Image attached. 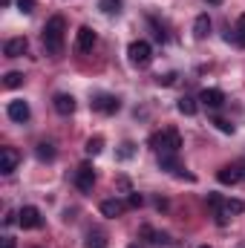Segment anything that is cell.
I'll use <instances>...</instances> for the list:
<instances>
[{
  "instance_id": "cell-1",
  "label": "cell",
  "mask_w": 245,
  "mask_h": 248,
  "mask_svg": "<svg viewBox=\"0 0 245 248\" xmlns=\"http://www.w3.org/2000/svg\"><path fill=\"white\" fill-rule=\"evenodd\" d=\"M63 32H66V20H63L61 15H55V17H49L46 20V26H44V49H46V55H61L63 49Z\"/></svg>"
},
{
  "instance_id": "cell-2",
  "label": "cell",
  "mask_w": 245,
  "mask_h": 248,
  "mask_svg": "<svg viewBox=\"0 0 245 248\" xmlns=\"http://www.w3.org/2000/svg\"><path fill=\"white\" fill-rule=\"evenodd\" d=\"M150 147H153L159 156H162V153H179V147H182V136H179V130L168 127V130L150 136Z\"/></svg>"
},
{
  "instance_id": "cell-3",
  "label": "cell",
  "mask_w": 245,
  "mask_h": 248,
  "mask_svg": "<svg viewBox=\"0 0 245 248\" xmlns=\"http://www.w3.org/2000/svg\"><path fill=\"white\" fill-rule=\"evenodd\" d=\"M127 55H130V63L138 66V69L150 66V61H153V49H150L147 41H133V44L127 46Z\"/></svg>"
},
{
  "instance_id": "cell-4",
  "label": "cell",
  "mask_w": 245,
  "mask_h": 248,
  "mask_svg": "<svg viewBox=\"0 0 245 248\" xmlns=\"http://www.w3.org/2000/svg\"><path fill=\"white\" fill-rule=\"evenodd\" d=\"M17 222H20V228L35 231V228L44 225V217H41V211H38L35 205H23V208L17 211Z\"/></svg>"
},
{
  "instance_id": "cell-5",
  "label": "cell",
  "mask_w": 245,
  "mask_h": 248,
  "mask_svg": "<svg viewBox=\"0 0 245 248\" xmlns=\"http://www.w3.org/2000/svg\"><path fill=\"white\" fill-rule=\"evenodd\" d=\"M90 104H92V110H95V113H104V116H113V113H119V107H122V101H119L116 95H107V93L95 95Z\"/></svg>"
},
{
  "instance_id": "cell-6",
  "label": "cell",
  "mask_w": 245,
  "mask_h": 248,
  "mask_svg": "<svg viewBox=\"0 0 245 248\" xmlns=\"http://www.w3.org/2000/svg\"><path fill=\"white\" fill-rule=\"evenodd\" d=\"M75 185H78V190L90 193V190H92V185H95V170H92L90 165H81V168L75 170Z\"/></svg>"
},
{
  "instance_id": "cell-7",
  "label": "cell",
  "mask_w": 245,
  "mask_h": 248,
  "mask_svg": "<svg viewBox=\"0 0 245 248\" xmlns=\"http://www.w3.org/2000/svg\"><path fill=\"white\" fill-rule=\"evenodd\" d=\"M199 101H202L205 107L216 110V107H222V104H225V93H222V90H216V87H205V90L199 93Z\"/></svg>"
},
{
  "instance_id": "cell-8",
  "label": "cell",
  "mask_w": 245,
  "mask_h": 248,
  "mask_svg": "<svg viewBox=\"0 0 245 248\" xmlns=\"http://www.w3.org/2000/svg\"><path fill=\"white\" fill-rule=\"evenodd\" d=\"M17 162H20V153L15 150V147H3L0 150V173H15V168H17Z\"/></svg>"
},
{
  "instance_id": "cell-9",
  "label": "cell",
  "mask_w": 245,
  "mask_h": 248,
  "mask_svg": "<svg viewBox=\"0 0 245 248\" xmlns=\"http://www.w3.org/2000/svg\"><path fill=\"white\" fill-rule=\"evenodd\" d=\"M95 46V32L90 29V26H81L78 32H75V49L78 52H90Z\"/></svg>"
},
{
  "instance_id": "cell-10",
  "label": "cell",
  "mask_w": 245,
  "mask_h": 248,
  "mask_svg": "<svg viewBox=\"0 0 245 248\" xmlns=\"http://www.w3.org/2000/svg\"><path fill=\"white\" fill-rule=\"evenodd\" d=\"M6 113H9V119H12V122H17V124L29 122V116H32V110H29V104H26V101H9Z\"/></svg>"
},
{
  "instance_id": "cell-11",
  "label": "cell",
  "mask_w": 245,
  "mask_h": 248,
  "mask_svg": "<svg viewBox=\"0 0 245 248\" xmlns=\"http://www.w3.org/2000/svg\"><path fill=\"white\" fill-rule=\"evenodd\" d=\"M52 107H55L58 116H72V113H75V98L66 95V93H58V95L52 98Z\"/></svg>"
},
{
  "instance_id": "cell-12",
  "label": "cell",
  "mask_w": 245,
  "mask_h": 248,
  "mask_svg": "<svg viewBox=\"0 0 245 248\" xmlns=\"http://www.w3.org/2000/svg\"><path fill=\"white\" fill-rule=\"evenodd\" d=\"M159 168L168 170V173H173V176H184V168L179 165L176 153H162V156H159Z\"/></svg>"
},
{
  "instance_id": "cell-13",
  "label": "cell",
  "mask_w": 245,
  "mask_h": 248,
  "mask_svg": "<svg viewBox=\"0 0 245 248\" xmlns=\"http://www.w3.org/2000/svg\"><path fill=\"white\" fill-rule=\"evenodd\" d=\"M26 49H29V41H26V38H9L6 46H3V52H6L9 58H20Z\"/></svg>"
},
{
  "instance_id": "cell-14",
  "label": "cell",
  "mask_w": 245,
  "mask_h": 248,
  "mask_svg": "<svg viewBox=\"0 0 245 248\" xmlns=\"http://www.w3.org/2000/svg\"><path fill=\"white\" fill-rule=\"evenodd\" d=\"M216 179H219L222 185H237V182L243 179V170H240L237 165H225V168H219Z\"/></svg>"
},
{
  "instance_id": "cell-15",
  "label": "cell",
  "mask_w": 245,
  "mask_h": 248,
  "mask_svg": "<svg viewBox=\"0 0 245 248\" xmlns=\"http://www.w3.org/2000/svg\"><path fill=\"white\" fill-rule=\"evenodd\" d=\"M124 208H127V205H124L122 199H104V202H101V214H104L107 219H116V217H122Z\"/></svg>"
},
{
  "instance_id": "cell-16",
  "label": "cell",
  "mask_w": 245,
  "mask_h": 248,
  "mask_svg": "<svg viewBox=\"0 0 245 248\" xmlns=\"http://www.w3.org/2000/svg\"><path fill=\"white\" fill-rule=\"evenodd\" d=\"M211 35V17L208 15H199L196 20H193V38L196 41H205Z\"/></svg>"
},
{
  "instance_id": "cell-17",
  "label": "cell",
  "mask_w": 245,
  "mask_h": 248,
  "mask_svg": "<svg viewBox=\"0 0 245 248\" xmlns=\"http://www.w3.org/2000/svg\"><path fill=\"white\" fill-rule=\"evenodd\" d=\"M228 41H234L237 46H243V49H245V15H240L237 29H234V32H228Z\"/></svg>"
},
{
  "instance_id": "cell-18",
  "label": "cell",
  "mask_w": 245,
  "mask_h": 248,
  "mask_svg": "<svg viewBox=\"0 0 245 248\" xmlns=\"http://www.w3.org/2000/svg\"><path fill=\"white\" fill-rule=\"evenodd\" d=\"M35 156H38L41 162H52V159H55V147H52L49 141H41V144L35 147Z\"/></svg>"
},
{
  "instance_id": "cell-19",
  "label": "cell",
  "mask_w": 245,
  "mask_h": 248,
  "mask_svg": "<svg viewBox=\"0 0 245 248\" xmlns=\"http://www.w3.org/2000/svg\"><path fill=\"white\" fill-rule=\"evenodd\" d=\"M176 107H179L182 116H196V98H190V95H182L176 101Z\"/></svg>"
},
{
  "instance_id": "cell-20",
  "label": "cell",
  "mask_w": 245,
  "mask_h": 248,
  "mask_svg": "<svg viewBox=\"0 0 245 248\" xmlns=\"http://www.w3.org/2000/svg\"><path fill=\"white\" fill-rule=\"evenodd\" d=\"M20 84H23V72H6L3 75V87L6 90H17Z\"/></svg>"
},
{
  "instance_id": "cell-21",
  "label": "cell",
  "mask_w": 245,
  "mask_h": 248,
  "mask_svg": "<svg viewBox=\"0 0 245 248\" xmlns=\"http://www.w3.org/2000/svg\"><path fill=\"white\" fill-rule=\"evenodd\" d=\"M98 9L104 15H119L122 12V0H98Z\"/></svg>"
},
{
  "instance_id": "cell-22",
  "label": "cell",
  "mask_w": 245,
  "mask_h": 248,
  "mask_svg": "<svg viewBox=\"0 0 245 248\" xmlns=\"http://www.w3.org/2000/svg\"><path fill=\"white\" fill-rule=\"evenodd\" d=\"M101 150H104V139H101V136H92V139L87 141V153L95 156V153H101Z\"/></svg>"
},
{
  "instance_id": "cell-23",
  "label": "cell",
  "mask_w": 245,
  "mask_h": 248,
  "mask_svg": "<svg viewBox=\"0 0 245 248\" xmlns=\"http://www.w3.org/2000/svg\"><path fill=\"white\" fill-rule=\"evenodd\" d=\"M104 246H107L104 234H98V231H90V237H87V248H104Z\"/></svg>"
},
{
  "instance_id": "cell-24",
  "label": "cell",
  "mask_w": 245,
  "mask_h": 248,
  "mask_svg": "<svg viewBox=\"0 0 245 248\" xmlns=\"http://www.w3.org/2000/svg\"><path fill=\"white\" fill-rule=\"evenodd\" d=\"M133 156H136V144H133V141H124L122 147H119V159L127 162V159H133Z\"/></svg>"
},
{
  "instance_id": "cell-25",
  "label": "cell",
  "mask_w": 245,
  "mask_h": 248,
  "mask_svg": "<svg viewBox=\"0 0 245 248\" xmlns=\"http://www.w3.org/2000/svg\"><path fill=\"white\" fill-rule=\"evenodd\" d=\"M243 202H240V199H228V202H225V214H243Z\"/></svg>"
},
{
  "instance_id": "cell-26",
  "label": "cell",
  "mask_w": 245,
  "mask_h": 248,
  "mask_svg": "<svg viewBox=\"0 0 245 248\" xmlns=\"http://www.w3.org/2000/svg\"><path fill=\"white\" fill-rule=\"evenodd\" d=\"M17 9H20L23 15H32V12H35V0H17Z\"/></svg>"
},
{
  "instance_id": "cell-27",
  "label": "cell",
  "mask_w": 245,
  "mask_h": 248,
  "mask_svg": "<svg viewBox=\"0 0 245 248\" xmlns=\"http://www.w3.org/2000/svg\"><path fill=\"white\" fill-rule=\"evenodd\" d=\"M127 205H130V208H141V205H144V199H141V193H130V199H127Z\"/></svg>"
},
{
  "instance_id": "cell-28",
  "label": "cell",
  "mask_w": 245,
  "mask_h": 248,
  "mask_svg": "<svg viewBox=\"0 0 245 248\" xmlns=\"http://www.w3.org/2000/svg\"><path fill=\"white\" fill-rule=\"evenodd\" d=\"M214 124H216V127H219L222 133H234V124H231V122H225V119H216Z\"/></svg>"
},
{
  "instance_id": "cell-29",
  "label": "cell",
  "mask_w": 245,
  "mask_h": 248,
  "mask_svg": "<svg viewBox=\"0 0 245 248\" xmlns=\"http://www.w3.org/2000/svg\"><path fill=\"white\" fill-rule=\"evenodd\" d=\"M173 81H176V75H173V72H168V75H165V78H162V75H159V84H165V87H170V84H173Z\"/></svg>"
},
{
  "instance_id": "cell-30",
  "label": "cell",
  "mask_w": 245,
  "mask_h": 248,
  "mask_svg": "<svg viewBox=\"0 0 245 248\" xmlns=\"http://www.w3.org/2000/svg\"><path fill=\"white\" fill-rule=\"evenodd\" d=\"M3 248H17V243H15L12 237H6V240H3Z\"/></svg>"
},
{
  "instance_id": "cell-31",
  "label": "cell",
  "mask_w": 245,
  "mask_h": 248,
  "mask_svg": "<svg viewBox=\"0 0 245 248\" xmlns=\"http://www.w3.org/2000/svg\"><path fill=\"white\" fill-rule=\"evenodd\" d=\"M240 170H243V179H245V165H243V168H240Z\"/></svg>"
},
{
  "instance_id": "cell-32",
  "label": "cell",
  "mask_w": 245,
  "mask_h": 248,
  "mask_svg": "<svg viewBox=\"0 0 245 248\" xmlns=\"http://www.w3.org/2000/svg\"><path fill=\"white\" fill-rule=\"evenodd\" d=\"M208 3H219V0H208Z\"/></svg>"
},
{
  "instance_id": "cell-33",
  "label": "cell",
  "mask_w": 245,
  "mask_h": 248,
  "mask_svg": "<svg viewBox=\"0 0 245 248\" xmlns=\"http://www.w3.org/2000/svg\"><path fill=\"white\" fill-rule=\"evenodd\" d=\"M127 248H138V246H127Z\"/></svg>"
},
{
  "instance_id": "cell-34",
  "label": "cell",
  "mask_w": 245,
  "mask_h": 248,
  "mask_svg": "<svg viewBox=\"0 0 245 248\" xmlns=\"http://www.w3.org/2000/svg\"><path fill=\"white\" fill-rule=\"evenodd\" d=\"M199 248H211V246H199Z\"/></svg>"
}]
</instances>
